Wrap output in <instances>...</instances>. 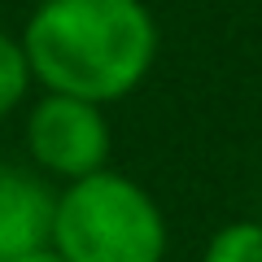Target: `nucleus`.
<instances>
[{
    "label": "nucleus",
    "instance_id": "obj_2",
    "mask_svg": "<svg viewBox=\"0 0 262 262\" xmlns=\"http://www.w3.org/2000/svg\"><path fill=\"white\" fill-rule=\"evenodd\" d=\"M166 214L144 184L105 166L57 188L53 249L66 262H166Z\"/></svg>",
    "mask_w": 262,
    "mask_h": 262
},
{
    "label": "nucleus",
    "instance_id": "obj_3",
    "mask_svg": "<svg viewBox=\"0 0 262 262\" xmlns=\"http://www.w3.org/2000/svg\"><path fill=\"white\" fill-rule=\"evenodd\" d=\"M22 144H27L31 166L44 179L75 184V179H88V175L110 166L114 127H110L105 105L61 96V92H44L27 110Z\"/></svg>",
    "mask_w": 262,
    "mask_h": 262
},
{
    "label": "nucleus",
    "instance_id": "obj_4",
    "mask_svg": "<svg viewBox=\"0 0 262 262\" xmlns=\"http://www.w3.org/2000/svg\"><path fill=\"white\" fill-rule=\"evenodd\" d=\"M57 188L35 166L0 162V262L53 245Z\"/></svg>",
    "mask_w": 262,
    "mask_h": 262
},
{
    "label": "nucleus",
    "instance_id": "obj_1",
    "mask_svg": "<svg viewBox=\"0 0 262 262\" xmlns=\"http://www.w3.org/2000/svg\"><path fill=\"white\" fill-rule=\"evenodd\" d=\"M158 18L144 0H39L22 27L44 92L114 105L153 75Z\"/></svg>",
    "mask_w": 262,
    "mask_h": 262
},
{
    "label": "nucleus",
    "instance_id": "obj_6",
    "mask_svg": "<svg viewBox=\"0 0 262 262\" xmlns=\"http://www.w3.org/2000/svg\"><path fill=\"white\" fill-rule=\"evenodd\" d=\"M201 262H262V223H258V219L223 223L206 241Z\"/></svg>",
    "mask_w": 262,
    "mask_h": 262
},
{
    "label": "nucleus",
    "instance_id": "obj_7",
    "mask_svg": "<svg viewBox=\"0 0 262 262\" xmlns=\"http://www.w3.org/2000/svg\"><path fill=\"white\" fill-rule=\"evenodd\" d=\"M18 262H66V258L53 249V245H44V249H35V253H22Z\"/></svg>",
    "mask_w": 262,
    "mask_h": 262
},
{
    "label": "nucleus",
    "instance_id": "obj_5",
    "mask_svg": "<svg viewBox=\"0 0 262 262\" xmlns=\"http://www.w3.org/2000/svg\"><path fill=\"white\" fill-rule=\"evenodd\" d=\"M31 83V57L22 48V35H9V31H0V118H9L22 101H27Z\"/></svg>",
    "mask_w": 262,
    "mask_h": 262
}]
</instances>
